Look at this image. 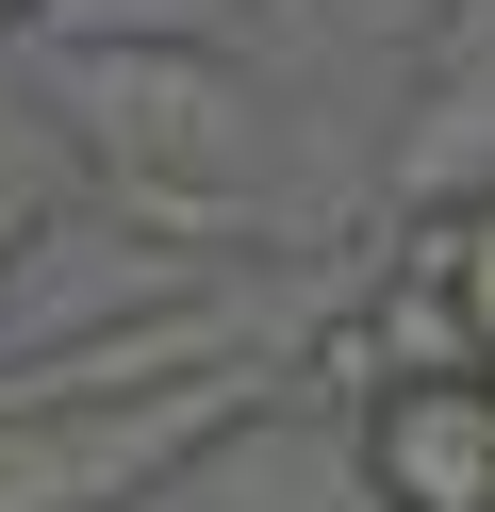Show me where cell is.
Instances as JSON below:
<instances>
[{"label":"cell","instance_id":"6da1fadb","mask_svg":"<svg viewBox=\"0 0 495 512\" xmlns=\"http://www.w3.org/2000/svg\"><path fill=\"white\" fill-rule=\"evenodd\" d=\"M363 496L380 512H495V364L380 380L363 397Z\"/></svg>","mask_w":495,"mask_h":512},{"label":"cell","instance_id":"7a4b0ae2","mask_svg":"<svg viewBox=\"0 0 495 512\" xmlns=\"http://www.w3.org/2000/svg\"><path fill=\"white\" fill-rule=\"evenodd\" d=\"M0 17H17V0H0Z\"/></svg>","mask_w":495,"mask_h":512}]
</instances>
